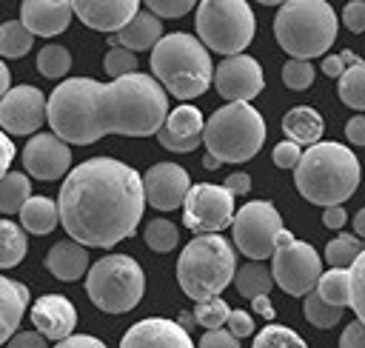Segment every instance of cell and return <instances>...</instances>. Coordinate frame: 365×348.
<instances>
[{
  "label": "cell",
  "mask_w": 365,
  "mask_h": 348,
  "mask_svg": "<svg viewBox=\"0 0 365 348\" xmlns=\"http://www.w3.org/2000/svg\"><path fill=\"white\" fill-rule=\"evenodd\" d=\"M345 220H348V214H345L342 205H331V208L322 211V225L331 228V231H339L345 225Z\"/></svg>",
  "instance_id": "obj_52"
},
{
  "label": "cell",
  "mask_w": 365,
  "mask_h": 348,
  "mask_svg": "<svg viewBox=\"0 0 365 348\" xmlns=\"http://www.w3.org/2000/svg\"><path fill=\"white\" fill-rule=\"evenodd\" d=\"M20 222H23V231L37 237L54 231V225L60 222L57 203L51 197H29V203L20 208Z\"/></svg>",
  "instance_id": "obj_26"
},
{
  "label": "cell",
  "mask_w": 365,
  "mask_h": 348,
  "mask_svg": "<svg viewBox=\"0 0 365 348\" xmlns=\"http://www.w3.org/2000/svg\"><path fill=\"white\" fill-rule=\"evenodd\" d=\"M202 165H205L208 171H214V168H220V163H217V160H214L211 154H205V157H202Z\"/></svg>",
  "instance_id": "obj_59"
},
{
  "label": "cell",
  "mask_w": 365,
  "mask_h": 348,
  "mask_svg": "<svg viewBox=\"0 0 365 348\" xmlns=\"http://www.w3.org/2000/svg\"><path fill=\"white\" fill-rule=\"evenodd\" d=\"M228 314H231V308L225 305V300L222 297H211V300L197 302L194 322H200L205 331H214V328H222L228 322Z\"/></svg>",
  "instance_id": "obj_38"
},
{
  "label": "cell",
  "mask_w": 365,
  "mask_h": 348,
  "mask_svg": "<svg viewBox=\"0 0 365 348\" xmlns=\"http://www.w3.org/2000/svg\"><path fill=\"white\" fill-rule=\"evenodd\" d=\"M234 194L225 185L214 183H197L188 188L182 203V222L200 237V234H217L220 228H228L234 220Z\"/></svg>",
  "instance_id": "obj_12"
},
{
  "label": "cell",
  "mask_w": 365,
  "mask_h": 348,
  "mask_svg": "<svg viewBox=\"0 0 365 348\" xmlns=\"http://www.w3.org/2000/svg\"><path fill=\"white\" fill-rule=\"evenodd\" d=\"M26 305H29V288L0 274V345L14 337Z\"/></svg>",
  "instance_id": "obj_24"
},
{
  "label": "cell",
  "mask_w": 365,
  "mask_h": 348,
  "mask_svg": "<svg viewBox=\"0 0 365 348\" xmlns=\"http://www.w3.org/2000/svg\"><path fill=\"white\" fill-rule=\"evenodd\" d=\"M200 348H240V339L231 331H225V328H214V331L202 334Z\"/></svg>",
  "instance_id": "obj_45"
},
{
  "label": "cell",
  "mask_w": 365,
  "mask_h": 348,
  "mask_svg": "<svg viewBox=\"0 0 365 348\" xmlns=\"http://www.w3.org/2000/svg\"><path fill=\"white\" fill-rule=\"evenodd\" d=\"M145 9L154 14V17H182L194 9V0H148Z\"/></svg>",
  "instance_id": "obj_42"
},
{
  "label": "cell",
  "mask_w": 365,
  "mask_h": 348,
  "mask_svg": "<svg viewBox=\"0 0 365 348\" xmlns=\"http://www.w3.org/2000/svg\"><path fill=\"white\" fill-rule=\"evenodd\" d=\"M345 137L354 145H365V114H356L345 123Z\"/></svg>",
  "instance_id": "obj_50"
},
{
  "label": "cell",
  "mask_w": 365,
  "mask_h": 348,
  "mask_svg": "<svg viewBox=\"0 0 365 348\" xmlns=\"http://www.w3.org/2000/svg\"><path fill=\"white\" fill-rule=\"evenodd\" d=\"M202 128H205V120H202L200 108L177 106L174 111H168L163 128L157 131V140L163 148H168L174 154H185L202 143Z\"/></svg>",
  "instance_id": "obj_19"
},
{
  "label": "cell",
  "mask_w": 365,
  "mask_h": 348,
  "mask_svg": "<svg viewBox=\"0 0 365 348\" xmlns=\"http://www.w3.org/2000/svg\"><path fill=\"white\" fill-rule=\"evenodd\" d=\"M86 294L100 311L125 314L140 305V300L145 294V274L134 257L108 254L88 268Z\"/></svg>",
  "instance_id": "obj_8"
},
{
  "label": "cell",
  "mask_w": 365,
  "mask_h": 348,
  "mask_svg": "<svg viewBox=\"0 0 365 348\" xmlns=\"http://www.w3.org/2000/svg\"><path fill=\"white\" fill-rule=\"evenodd\" d=\"M14 160V143L6 131H0V180L9 174V165Z\"/></svg>",
  "instance_id": "obj_51"
},
{
  "label": "cell",
  "mask_w": 365,
  "mask_h": 348,
  "mask_svg": "<svg viewBox=\"0 0 365 348\" xmlns=\"http://www.w3.org/2000/svg\"><path fill=\"white\" fill-rule=\"evenodd\" d=\"M234 285L245 300H257V297H268V291L274 288V277L271 268L259 262H248L234 274Z\"/></svg>",
  "instance_id": "obj_28"
},
{
  "label": "cell",
  "mask_w": 365,
  "mask_h": 348,
  "mask_svg": "<svg viewBox=\"0 0 365 348\" xmlns=\"http://www.w3.org/2000/svg\"><path fill=\"white\" fill-rule=\"evenodd\" d=\"M225 325H228V331H231L237 339H242V337H251V334H254V319H251V314H248V311H242V308L231 311Z\"/></svg>",
  "instance_id": "obj_46"
},
{
  "label": "cell",
  "mask_w": 365,
  "mask_h": 348,
  "mask_svg": "<svg viewBox=\"0 0 365 348\" xmlns=\"http://www.w3.org/2000/svg\"><path fill=\"white\" fill-rule=\"evenodd\" d=\"M359 254H362V242L359 237H351V234H336L325 245V262L331 268H351Z\"/></svg>",
  "instance_id": "obj_33"
},
{
  "label": "cell",
  "mask_w": 365,
  "mask_h": 348,
  "mask_svg": "<svg viewBox=\"0 0 365 348\" xmlns=\"http://www.w3.org/2000/svg\"><path fill=\"white\" fill-rule=\"evenodd\" d=\"M314 291L328 305H336V308L351 305V274H348V268H328L325 274H319Z\"/></svg>",
  "instance_id": "obj_27"
},
{
  "label": "cell",
  "mask_w": 365,
  "mask_h": 348,
  "mask_svg": "<svg viewBox=\"0 0 365 348\" xmlns=\"http://www.w3.org/2000/svg\"><path fill=\"white\" fill-rule=\"evenodd\" d=\"M302 314H305V319H308L314 328H334V325L342 319V308L328 305L317 291L305 294V300H302Z\"/></svg>",
  "instance_id": "obj_34"
},
{
  "label": "cell",
  "mask_w": 365,
  "mask_h": 348,
  "mask_svg": "<svg viewBox=\"0 0 365 348\" xmlns=\"http://www.w3.org/2000/svg\"><path fill=\"white\" fill-rule=\"evenodd\" d=\"M191 325H194V314H182V317H180V328L191 331Z\"/></svg>",
  "instance_id": "obj_58"
},
{
  "label": "cell",
  "mask_w": 365,
  "mask_h": 348,
  "mask_svg": "<svg viewBox=\"0 0 365 348\" xmlns=\"http://www.w3.org/2000/svg\"><path fill=\"white\" fill-rule=\"evenodd\" d=\"M274 37L291 60L319 57L336 40V11L325 0H288L274 17Z\"/></svg>",
  "instance_id": "obj_6"
},
{
  "label": "cell",
  "mask_w": 365,
  "mask_h": 348,
  "mask_svg": "<svg viewBox=\"0 0 365 348\" xmlns=\"http://www.w3.org/2000/svg\"><path fill=\"white\" fill-rule=\"evenodd\" d=\"M322 128H325V123H322L319 111L311 106H294L282 117V131L297 145H308V148L317 145L322 137Z\"/></svg>",
  "instance_id": "obj_25"
},
{
  "label": "cell",
  "mask_w": 365,
  "mask_h": 348,
  "mask_svg": "<svg viewBox=\"0 0 365 348\" xmlns=\"http://www.w3.org/2000/svg\"><path fill=\"white\" fill-rule=\"evenodd\" d=\"M251 305H254V311H257V314H262L265 319H274V308H271L268 297H257V300H251Z\"/></svg>",
  "instance_id": "obj_55"
},
{
  "label": "cell",
  "mask_w": 365,
  "mask_h": 348,
  "mask_svg": "<svg viewBox=\"0 0 365 348\" xmlns=\"http://www.w3.org/2000/svg\"><path fill=\"white\" fill-rule=\"evenodd\" d=\"M103 68H106V74H108L111 80H120V77L134 74V68H137V57H134V51L114 46V48L106 51V57H103Z\"/></svg>",
  "instance_id": "obj_40"
},
{
  "label": "cell",
  "mask_w": 365,
  "mask_h": 348,
  "mask_svg": "<svg viewBox=\"0 0 365 348\" xmlns=\"http://www.w3.org/2000/svg\"><path fill=\"white\" fill-rule=\"evenodd\" d=\"M214 86L228 103H248L265 86L262 66L248 54L225 57L220 66H214Z\"/></svg>",
  "instance_id": "obj_14"
},
{
  "label": "cell",
  "mask_w": 365,
  "mask_h": 348,
  "mask_svg": "<svg viewBox=\"0 0 365 348\" xmlns=\"http://www.w3.org/2000/svg\"><path fill=\"white\" fill-rule=\"evenodd\" d=\"M319 274H322V257L314 251V245L282 231L277 240V248L271 254L274 282L291 297H305L317 288Z\"/></svg>",
  "instance_id": "obj_10"
},
{
  "label": "cell",
  "mask_w": 365,
  "mask_h": 348,
  "mask_svg": "<svg viewBox=\"0 0 365 348\" xmlns=\"http://www.w3.org/2000/svg\"><path fill=\"white\" fill-rule=\"evenodd\" d=\"M231 231H234V245L245 257H251V262H259L274 254L277 240L285 228L279 211L268 200H251L240 205V211L234 214Z\"/></svg>",
  "instance_id": "obj_11"
},
{
  "label": "cell",
  "mask_w": 365,
  "mask_h": 348,
  "mask_svg": "<svg viewBox=\"0 0 365 348\" xmlns=\"http://www.w3.org/2000/svg\"><path fill=\"white\" fill-rule=\"evenodd\" d=\"M202 143L217 163H245L265 143V120L248 103H228L205 120Z\"/></svg>",
  "instance_id": "obj_7"
},
{
  "label": "cell",
  "mask_w": 365,
  "mask_h": 348,
  "mask_svg": "<svg viewBox=\"0 0 365 348\" xmlns=\"http://www.w3.org/2000/svg\"><path fill=\"white\" fill-rule=\"evenodd\" d=\"M339 348H365V325L359 319L348 322V328L339 337Z\"/></svg>",
  "instance_id": "obj_47"
},
{
  "label": "cell",
  "mask_w": 365,
  "mask_h": 348,
  "mask_svg": "<svg viewBox=\"0 0 365 348\" xmlns=\"http://www.w3.org/2000/svg\"><path fill=\"white\" fill-rule=\"evenodd\" d=\"M339 100L356 111H365V60L348 66L339 77Z\"/></svg>",
  "instance_id": "obj_31"
},
{
  "label": "cell",
  "mask_w": 365,
  "mask_h": 348,
  "mask_svg": "<svg viewBox=\"0 0 365 348\" xmlns=\"http://www.w3.org/2000/svg\"><path fill=\"white\" fill-rule=\"evenodd\" d=\"M200 43L217 54L234 57L254 37V11L245 0H202L197 6Z\"/></svg>",
  "instance_id": "obj_9"
},
{
  "label": "cell",
  "mask_w": 365,
  "mask_h": 348,
  "mask_svg": "<svg viewBox=\"0 0 365 348\" xmlns=\"http://www.w3.org/2000/svg\"><path fill=\"white\" fill-rule=\"evenodd\" d=\"M143 208V177L111 157H91L71 168L57 197L63 228L86 248H111L134 237Z\"/></svg>",
  "instance_id": "obj_2"
},
{
  "label": "cell",
  "mask_w": 365,
  "mask_h": 348,
  "mask_svg": "<svg viewBox=\"0 0 365 348\" xmlns=\"http://www.w3.org/2000/svg\"><path fill=\"white\" fill-rule=\"evenodd\" d=\"M48 100L34 86H14L0 100V131L6 134H34L46 120Z\"/></svg>",
  "instance_id": "obj_13"
},
{
  "label": "cell",
  "mask_w": 365,
  "mask_h": 348,
  "mask_svg": "<svg viewBox=\"0 0 365 348\" xmlns=\"http://www.w3.org/2000/svg\"><path fill=\"white\" fill-rule=\"evenodd\" d=\"M359 160L342 143H317L294 168L297 191L322 208L345 203L359 185Z\"/></svg>",
  "instance_id": "obj_3"
},
{
  "label": "cell",
  "mask_w": 365,
  "mask_h": 348,
  "mask_svg": "<svg viewBox=\"0 0 365 348\" xmlns=\"http://www.w3.org/2000/svg\"><path fill=\"white\" fill-rule=\"evenodd\" d=\"M71 68V54L68 48L57 46V43H48L37 51V71L48 80H60L66 71Z\"/></svg>",
  "instance_id": "obj_35"
},
{
  "label": "cell",
  "mask_w": 365,
  "mask_h": 348,
  "mask_svg": "<svg viewBox=\"0 0 365 348\" xmlns=\"http://www.w3.org/2000/svg\"><path fill=\"white\" fill-rule=\"evenodd\" d=\"M348 66H345V60H342V54H334V57H325L322 60V71H325V77H342V71H345Z\"/></svg>",
  "instance_id": "obj_54"
},
{
  "label": "cell",
  "mask_w": 365,
  "mask_h": 348,
  "mask_svg": "<svg viewBox=\"0 0 365 348\" xmlns=\"http://www.w3.org/2000/svg\"><path fill=\"white\" fill-rule=\"evenodd\" d=\"M23 165L37 180H60L71 165V148L54 134H37L23 148Z\"/></svg>",
  "instance_id": "obj_16"
},
{
  "label": "cell",
  "mask_w": 365,
  "mask_h": 348,
  "mask_svg": "<svg viewBox=\"0 0 365 348\" xmlns=\"http://www.w3.org/2000/svg\"><path fill=\"white\" fill-rule=\"evenodd\" d=\"M26 231L11 220H0V268H14L26 257Z\"/></svg>",
  "instance_id": "obj_30"
},
{
  "label": "cell",
  "mask_w": 365,
  "mask_h": 348,
  "mask_svg": "<svg viewBox=\"0 0 365 348\" xmlns=\"http://www.w3.org/2000/svg\"><path fill=\"white\" fill-rule=\"evenodd\" d=\"M31 197V183L26 174L20 171H9L0 180V214H20V208L29 203Z\"/></svg>",
  "instance_id": "obj_29"
},
{
  "label": "cell",
  "mask_w": 365,
  "mask_h": 348,
  "mask_svg": "<svg viewBox=\"0 0 365 348\" xmlns=\"http://www.w3.org/2000/svg\"><path fill=\"white\" fill-rule=\"evenodd\" d=\"M271 160H274L277 168H297V163L302 160V148L297 143H291V140H282V143L274 145Z\"/></svg>",
  "instance_id": "obj_43"
},
{
  "label": "cell",
  "mask_w": 365,
  "mask_h": 348,
  "mask_svg": "<svg viewBox=\"0 0 365 348\" xmlns=\"http://www.w3.org/2000/svg\"><path fill=\"white\" fill-rule=\"evenodd\" d=\"M9 88H11V74H9V68H6V63L0 60V100L9 94Z\"/></svg>",
  "instance_id": "obj_56"
},
{
  "label": "cell",
  "mask_w": 365,
  "mask_h": 348,
  "mask_svg": "<svg viewBox=\"0 0 365 348\" xmlns=\"http://www.w3.org/2000/svg\"><path fill=\"white\" fill-rule=\"evenodd\" d=\"M234 274H237V254L231 242L220 234L194 237L177 260V282L182 294L191 297L194 302L220 297V291L234 282Z\"/></svg>",
  "instance_id": "obj_5"
},
{
  "label": "cell",
  "mask_w": 365,
  "mask_h": 348,
  "mask_svg": "<svg viewBox=\"0 0 365 348\" xmlns=\"http://www.w3.org/2000/svg\"><path fill=\"white\" fill-rule=\"evenodd\" d=\"M143 6L137 0H74L71 11L94 31H123Z\"/></svg>",
  "instance_id": "obj_18"
},
{
  "label": "cell",
  "mask_w": 365,
  "mask_h": 348,
  "mask_svg": "<svg viewBox=\"0 0 365 348\" xmlns=\"http://www.w3.org/2000/svg\"><path fill=\"white\" fill-rule=\"evenodd\" d=\"M188 188H191V177L177 163H157L143 174L145 203L160 211H171V208L182 205Z\"/></svg>",
  "instance_id": "obj_15"
},
{
  "label": "cell",
  "mask_w": 365,
  "mask_h": 348,
  "mask_svg": "<svg viewBox=\"0 0 365 348\" xmlns=\"http://www.w3.org/2000/svg\"><path fill=\"white\" fill-rule=\"evenodd\" d=\"M6 348H48V342H46V337L37 334V331H23V334H14V337L6 342Z\"/></svg>",
  "instance_id": "obj_48"
},
{
  "label": "cell",
  "mask_w": 365,
  "mask_h": 348,
  "mask_svg": "<svg viewBox=\"0 0 365 348\" xmlns=\"http://www.w3.org/2000/svg\"><path fill=\"white\" fill-rule=\"evenodd\" d=\"M251 348H308V345H305V339H302L297 331L271 322V325H265V328L257 334V339H254Z\"/></svg>",
  "instance_id": "obj_36"
},
{
  "label": "cell",
  "mask_w": 365,
  "mask_h": 348,
  "mask_svg": "<svg viewBox=\"0 0 365 348\" xmlns=\"http://www.w3.org/2000/svg\"><path fill=\"white\" fill-rule=\"evenodd\" d=\"M160 40H163V20L154 17L148 9H140V11L134 14V20H131L123 31L111 34L108 46H111V48L120 46V48H128V51H148V48H154Z\"/></svg>",
  "instance_id": "obj_22"
},
{
  "label": "cell",
  "mask_w": 365,
  "mask_h": 348,
  "mask_svg": "<svg viewBox=\"0 0 365 348\" xmlns=\"http://www.w3.org/2000/svg\"><path fill=\"white\" fill-rule=\"evenodd\" d=\"M31 43H34V34L20 20H6L0 26V54L3 57H23V54H29Z\"/></svg>",
  "instance_id": "obj_32"
},
{
  "label": "cell",
  "mask_w": 365,
  "mask_h": 348,
  "mask_svg": "<svg viewBox=\"0 0 365 348\" xmlns=\"http://www.w3.org/2000/svg\"><path fill=\"white\" fill-rule=\"evenodd\" d=\"M177 240H180V231H177V225L168 222V220H151V222L145 225V245H148L151 251H157V254L174 251Z\"/></svg>",
  "instance_id": "obj_37"
},
{
  "label": "cell",
  "mask_w": 365,
  "mask_h": 348,
  "mask_svg": "<svg viewBox=\"0 0 365 348\" xmlns=\"http://www.w3.org/2000/svg\"><path fill=\"white\" fill-rule=\"evenodd\" d=\"M46 268L63 280V282H74L80 280L86 271H88V251L86 245L74 242V240H63V242H54L46 254Z\"/></svg>",
  "instance_id": "obj_23"
},
{
  "label": "cell",
  "mask_w": 365,
  "mask_h": 348,
  "mask_svg": "<svg viewBox=\"0 0 365 348\" xmlns=\"http://www.w3.org/2000/svg\"><path fill=\"white\" fill-rule=\"evenodd\" d=\"M282 83L294 91H302L314 83V66L308 60H288L282 66Z\"/></svg>",
  "instance_id": "obj_41"
},
{
  "label": "cell",
  "mask_w": 365,
  "mask_h": 348,
  "mask_svg": "<svg viewBox=\"0 0 365 348\" xmlns=\"http://www.w3.org/2000/svg\"><path fill=\"white\" fill-rule=\"evenodd\" d=\"M234 197L237 194H248V188H251V177L245 174V171H237V174H231V177H225V183H222Z\"/></svg>",
  "instance_id": "obj_53"
},
{
  "label": "cell",
  "mask_w": 365,
  "mask_h": 348,
  "mask_svg": "<svg viewBox=\"0 0 365 348\" xmlns=\"http://www.w3.org/2000/svg\"><path fill=\"white\" fill-rule=\"evenodd\" d=\"M348 274H351V308L356 319L365 325V248L356 257V262L348 268Z\"/></svg>",
  "instance_id": "obj_39"
},
{
  "label": "cell",
  "mask_w": 365,
  "mask_h": 348,
  "mask_svg": "<svg viewBox=\"0 0 365 348\" xmlns=\"http://www.w3.org/2000/svg\"><path fill=\"white\" fill-rule=\"evenodd\" d=\"M165 117V88L140 71L111 83H97L91 77L63 80L46 106L54 137L74 145L97 143L106 134L148 137L163 128Z\"/></svg>",
  "instance_id": "obj_1"
},
{
  "label": "cell",
  "mask_w": 365,
  "mask_h": 348,
  "mask_svg": "<svg viewBox=\"0 0 365 348\" xmlns=\"http://www.w3.org/2000/svg\"><path fill=\"white\" fill-rule=\"evenodd\" d=\"M354 231H356L359 240H365V208H359V211L354 214Z\"/></svg>",
  "instance_id": "obj_57"
},
{
  "label": "cell",
  "mask_w": 365,
  "mask_h": 348,
  "mask_svg": "<svg viewBox=\"0 0 365 348\" xmlns=\"http://www.w3.org/2000/svg\"><path fill=\"white\" fill-rule=\"evenodd\" d=\"M31 322H34L37 334L60 342V339L71 337V331L77 325V308L63 294H43L31 305Z\"/></svg>",
  "instance_id": "obj_20"
},
{
  "label": "cell",
  "mask_w": 365,
  "mask_h": 348,
  "mask_svg": "<svg viewBox=\"0 0 365 348\" xmlns=\"http://www.w3.org/2000/svg\"><path fill=\"white\" fill-rule=\"evenodd\" d=\"M342 23H345L348 31L362 34V31H365V3H362V0L348 3V6L342 9Z\"/></svg>",
  "instance_id": "obj_44"
},
{
  "label": "cell",
  "mask_w": 365,
  "mask_h": 348,
  "mask_svg": "<svg viewBox=\"0 0 365 348\" xmlns=\"http://www.w3.org/2000/svg\"><path fill=\"white\" fill-rule=\"evenodd\" d=\"M120 348H194L191 334L180 328V322L165 317H148L134 322L125 334Z\"/></svg>",
  "instance_id": "obj_17"
},
{
  "label": "cell",
  "mask_w": 365,
  "mask_h": 348,
  "mask_svg": "<svg viewBox=\"0 0 365 348\" xmlns=\"http://www.w3.org/2000/svg\"><path fill=\"white\" fill-rule=\"evenodd\" d=\"M71 3L66 0H26L20 6V23L37 37L63 34L71 23Z\"/></svg>",
  "instance_id": "obj_21"
},
{
  "label": "cell",
  "mask_w": 365,
  "mask_h": 348,
  "mask_svg": "<svg viewBox=\"0 0 365 348\" xmlns=\"http://www.w3.org/2000/svg\"><path fill=\"white\" fill-rule=\"evenodd\" d=\"M54 348H106V342L97 339V337H91V334H74V337L60 339Z\"/></svg>",
  "instance_id": "obj_49"
},
{
  "label": "cell",
  "mask_w": 365,
  "mask_h": 348,
  "mask_svg": "<svg viewBox=\"0 0 365 348\" xmlns=\"http://www.w3.org/2000/svg\"><path fill=\"white\" fill-rule=\"evenodd\" d=\"M151 71L154 80L180 100L200 97L214 80L208 48L185 31L163 34V40L151 48Z\"/></svg>",
  "instance_id": "obj_4"
}]
</instances>
